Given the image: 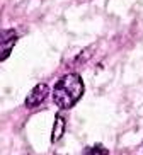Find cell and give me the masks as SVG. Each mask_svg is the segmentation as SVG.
I'll use <instances>...</instances> for the list:
<instances>
[{"mask_svg": "<svg viewBox=\"0 0 143 155\" xmlns=\"http://www.w3.org/2000/svg\"><path fill=\"white\" fill-rule=\"evenodd\" d=\"M83 155H109V150L102 143H94L83 148Z\"/></svg>", "mask_w": 143, "mask_h": 155, "instance_id": "obj_5", "label": "cell"}, {"mask_svg": "<svg viewBox=\"0 0 143 155\" xmlns=\"http://www.w3.org/2000/svg\"><path fill=\"white\" fill-rule=\"evenodd\" d=\"M48 96H50V87H48L46 84H37V85L28 94L24 104H26V107H29V109L37 107L41 102H44V99H46Z\"/></svg>", "mask_w": 143, "mask_h": 155, "instance_id": "obj_3", "label": "cell"}, {"mask_svg": "<svg viewBox=\"0 0 143 155\" xmlns=\"http://www.w3.org/2000/svg\"><path fill=\"white\" fill-rule=\"evenodd\" d=\"M83 91H85V85L79 73H67L55 84L53 102L60 109H70L80 101Z\"/></svg>", "mask_w": 143, "mask_h": 155, "instance_id": "obj_1", "label": "cell"}, {"mask_svg": "<svg viewBox=\"0 0 143 155\" xmlns=\"http://www.w3.org/2000/svg\"><path fill=\"white\" fill-rule=\"evenodd\" d=\"M19 39V34L15 29H4L0 34V61L9 58L10 51L14 50L15 43Z\"/></svg>", "mask_w": 143, "mask_h": 155, "instance_id": "obj_2", "label": "cell"}, {"mask_svg": "<svg viewBox=\"0 0 143 155\" xmlns=\"http://www.w3.org/2000/svg\"><path fill=\"white\" fill-rule=\"evenodd\" d=\"M63 131H65V119H63V116L56 114L55 116V124H53V131H51V141L56 143V141L63 137Z\"/></svg>", "mask_w": 143, "mask_h": 155, "instance_id": "obj_4", "label": "cell"}]
</instances>
